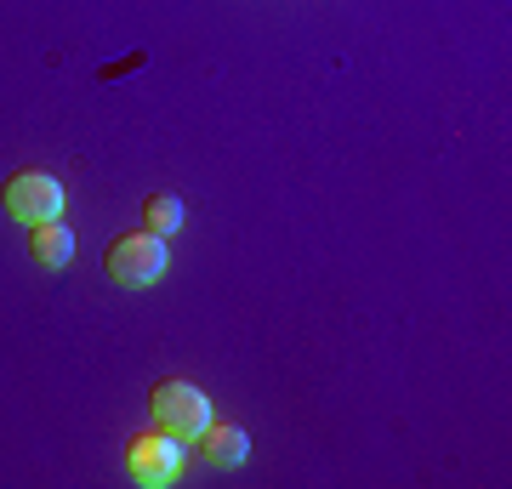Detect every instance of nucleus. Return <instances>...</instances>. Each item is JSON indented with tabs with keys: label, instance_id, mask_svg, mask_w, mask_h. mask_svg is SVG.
I'll use <instances>...</instances> for the list:
<instances>
[{
	"label": "nucleus",
	"instance_id": "1",
	"mask_svg": "<svg viewBox=\"0 0 512 489\" xmlns=\"http://www.w3.org/2000/svg\"><path fill=\"white\" fill-rule=\"evenodd\" d=\"M148 410H154V427H165V433L183 438V444L211 427V399H205L194 381H160Z\"/></svg>",
	"mask_w": 512,
	"mask_h": 489
},
{
	"label": "nucleus",
	"instance_id": "2",
	"mask_svg": "<svg viewBox=\"0 0 512 489\" xmlns=\"http://www.w3.org/2000/svg\"><path fill=\"white\" fill-rule=\"evenodd\" d=\"M165 273V239L160 234H120L109 245V279L114 285H126V290H143L154 285Z\"/></svg>",
	"mask_w": 512,
	"mask_h": 489
},
{
	"label": "nucleus",
	"instance_id": "3",
	"mask_svg": "<svg viewBox=\"0 0 512 489\" xmlns=\"http://www.w3.org/2000/svg\"><path fill=\"white\" fill-rule=\"evenodd\" d=\"M6 217L29 222V228L57 222L63 217V182L52 171H18V177L6 182Z\"/></svg>",
	"mask_w": 512,
	"mask_h": 489
},
{
	"label": "nucleus",
	"instance_id": "4",
	"mask_svg": "<svg viewBox=\"0 0 512 489\" xmlns=\"http://www.w3.org/2000/svg\"><path fill=\"white\" fill-rule=\"evenodd\" d=\"M126 467L137 484H171L177 472H183V438H171L165 427H154V433L131 438L126 450Z\"/></svg>",
	"mask_w": 512,
	"mask_h": 489
},
{
	"label": "nucleus",
	"instance_id": "5",
	"mask_svg": "<svg viewBox=\"0 0 512 489\" xmlns=\"http://www.w3.org/2000/svg\"><path fill=\"white\" fill-rule=\"evenodd\" d=\"M29 251H35V262H40L46 273L69 268V262H74V228H63V217H57V222H40L35 234H29Z\"/></svg>",
	"mask_w": 512,
	"mask_h": 489
},
{
	"label": "nucleus",
	"instance_id": "6",
	"mask_svg": "<svg viewBox=\"0 0 512 489\" xmlns=\"http://www.w3.org/2000/svg\"><path fill=\"white\" fill-rule=\"evenodd\" d=\"M200 438H205V455H211L217 467H245V461H251V433H245V427H217V421H211Z\"/></svg>",
	"mask_w": 512,
	"mask_h": 489
},
{
	"label": "nucleus",
	"instance_id": "7",
	"mask_svg": "<svg viewBox=\"0 0 512 489\" xmlns=\"http://www.w3.org/2000/svg\"><path fill=\"white\" fill-rule=\"evenodd\" d=\"M183 222H188V205L177 200V194H148L143 200V228L148 234H183Z\"/></svg>",
	"mask_w": 512,
	"mask_h": 489
}]
</instances>
